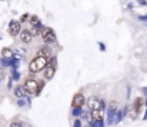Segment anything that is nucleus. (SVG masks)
Here are the masks:
<instances>
[{
	"label": "nucleus",
	"mask_w": 147,
	"mask_h": 127,
	"mask_svg": "<svg viewBox=\"0 0 147 127\" xmlns=\"http://www.w3.org/2000/svg\"><path fill=\"white\" fill-rule=\"evenodd\" d=\"M49 64V60L45 59V57H33L32 61L29 63V72L30 73H36V72H40L43 69H46Z\"/></svg>",
	"instance_id": "nucleus-1"
},
{
	"label": "nucleus",
	"mask_w": 147,
	"mask_h": 127,
	"mask_svg": "<svg viewBox=\"0 0 147 127\" xmlns=\"http://www.w3.org/2000/svg\"><path fill=\"white\" fill-rule=\"evenodd\" d=\"M39 82L37 80H34V79H27L26 82H24V84L23 87L26 88V91L29 93V94H37L40 90H39Z\"/></svg>",
	"instance_id": "nucleus-2"
},
{
	"label": "nucleus",
	"mask_w": 147,
	"mask_h": 127,
	"mask_svg": "<svg viewBox=\"0 0 147 127\" xmlns=\"http://www.w3.org/2000/svg\"><path fill=\"white\" fill-rule=\"evenodd\" d=\"M42 39L45 44H51V43L56 42V33L53 32V29L50 27H45L42 30Z\"/></svg>",
	"instance_id": "nucleus-3"
},
{
	"label": "nucleus",
	"mask_w": 147,
	"mask_h": 127,
	"mask_svg": "<svg viewBox=\"0 0 147 127\" xmlns=\"http://www.w3.org/2000/svg\"><path fill=\"white\" fill-rule=\"evenodd\" d=\"M87 106H89V109H90V110H103L106 104L103 103V100H101V99H97V97H90V99L87 100Z\"/></svg>",
	"instance_id": "nucleus-4"
},
{
	"label": "nucleus",
	"mask_w": 147,
	"mask_h": 127,
	"mask_svg": "<svg viewBox=\"0 0 147 127\" xmlns=\"http://www.w3.org/2000/svg\"><path fill=\"white\" fill-rule=\"evenodd\" d=\"M20 33H22V23L19 20H11L9 23V34L14 37V36L20 34Z\"/></svg>",
	"instance_id": "nucleus-5"
},
{
	"label": "nucleus",
	"mask_w": 147,
	"mask_h": 127,
	"mask_svg": "<svg viewBox=\"0 0 147 127\" xmlns=\"http://www.w3.org/2000/svg\"><path fill=\"white\" fill-rule=\"evenodd\" d=\"M86 103V99H84V94L83 93H76L73 100H71V107L73 109H82Z\"/></svg>",
	"instance_id": "nucleus-6"
},
{
	"label": "nucleus",
	"mask_w": 147,
	"mask_h": 127,
	"mask_svg": "<svg viewBox=\"0 0 147 127\" xmlns=\"http://www.w3.org/2000/svg\"><path fill=\"white\" fill-rule=\"evenodd\" d=\"M37 57H45V59H47L49 60V57H51V49H50L49 44H45V46H42L39 50H37V54H36Z\"/></svg>",
	"instance_id": "nucleus-7"
},
{
	"label": "nucleus",
	"mask_w": 147,
	"mask_h": 127,
	"mask_svg": "<svg viewBox=\"0 0 147 127\" xmlns=\"http://www.w3.org/2000/svg\"><path fill=\"white\" fill-rule=\"evenodd\" d=\"M20 40H22V43H24V44L32 43V40H33L32 32H30V30H22V33H20Z\"/></svg>",
	"instance_id": "nucleus-8"
},
{
	"label": "nucleus",
	"mask_w": 147,
	"mask_h": 127,
	"mask_svg": "<svg viewBox=\"0 0 147 127\" xmlns=\"http://www.w3.org/2000/svg\"><path fill=\"white\" fill-rule=\"evenodd\" d=\"M90 122L92 123L103 122V113H101V110H90Z\"/></svg>",
	"instance_id": "nucleus-9"
},
{
	"label": "nucleus",
	"mask_w": 147,
	"mask_h": 127,
	"mask_svg": "<svg viewBox=\"0 0 147 127\" xmlns=\"http://www.w3.org/2000/svg\"><path fill=\"white\" fill-rule=\"evenodd\" d=\"M54 73H56V67H53V66H49V64H47V67L45 69L43 77H45L46 80H51V79L54 77Z\"/></svg>",
	"instance_id": "nucleus-10"
},
{
	"label": "nucleus",
	"mask_w": 147,
	"mask_h": 127,
	"mask_svg": "<svg viewBox=\"0 0 147 127\" xmlns=\"http://www.w3.org/2000/svg\"><path fill=\"white\" fill-rule=\"evenodd\" d=\"M29 93L26 91V88L23 87V86H17L16 88H14V96L16 97H19V99H23V97H26Z\"/></svg>",
	"instance_id": "nucleus-11"
},
{
	"label": "nucleus",
	"mask_w": 147,
	"mask_h": 127,
	"mask_svg": "<svg viewBox=\"0 0 147 127\" xmlns=\"http://www.w3.org/2000/svg\"><path fill=\"white\" fill-rule=\"evenodd\" d=\"M143 103H144L143 97H137V99L134 100V103L131 104V109H134L137 113H140V110H142V107H143Z\"/></svg>",
	"instance_id": "nucleus-12"
},
{
	"label": "nucleus",
	"mask_w": 147,
	"mask_h": 127,
	"mask_svg": "<svg viewBox=\"0 0 147 127\" xmlns=\"http://www.w3.org/2000/svg\"><path fill=\"white\" fill-rule=\"evenodd\" d=\"M116 111H117V103L116 101H110V104H109V122H111V119H113Z\"/></svg>",
	"instance_id": "nucleus-13"
},
{
	"label": "nucleus",
	"mask_w": 147,
	"mask_h": 127,
	"mask_svg": "<svg viewBox=\"0 0 147 127\" xmlns=\"http://www.w3.org/2000/svg\"><path fill=\"white\" fill-rule=\"evenodd\" d=\"M13 56V50L10 49V47H4L3 50H1V57H6V59H10Z\"/></svg>",
	"instance_id": "nucleus-14"
},
{
	"label": "nucleus",
	"mask_w": 147,
	"mask_h": 127,
	"mask_svg": "<svg viewBox=\"0 0 147 127\" xmlns=\"http://www.w3.org/2000/svg\"><path fill=\"white\" fill-rule=\"evenodd\" d=\"M37 23H39L37 16H30V24H32V26H36Z\"/></svg>",
	"instance_id": "nucleus-15"
},
{
	"label": "nucleus",
	"mask_w": 147,
	"mask_h": 127,
	"mask_svg": "<svg viewBox=\"0 0 147 127\" xmlns=\"http://www.w3.org/2000/svg\"><path fill=\"white\" fill-rule=\"evenodd\" d=\"M10 127H22V122L20 120H13L10 123Z\"/></svg>",
	"instance_id": "nucleus-16"
},
{
	"label": "nucleus",
	"mask_w": 147,
	"mask_h": 127,
	"mask_svg": "<svg viewBox=\"0 0 147 127\" xmlns=\"http://www.w3.org/2000/svg\"><path fill=\"white\" fill-rule=\"evenodd\" d=\"M56 61H57V60H56V57H51V59L49 60V66H53V67H56Z\"/></svg>",
	"instance_id": "nucleus-17"
},
{
	"label": "nucleus",
	"mask_w": 147,
	"mask_h": 127,
	"mask_svg": "<svg viewBox=\"0 0 147 127\" xmlns=\"http://www.w3.org/2000/svg\"><path fill=\"white\" fill-rule=\"evenodd\" d=\"M29 16H30V14H27V13H26V14H23V16H22V19H20V23H22V22H26V20H29V19H30Z\"/></svg>",
	"instance_id": "nucleus-18"
},
{
	"label": "nucleus",
	"mask_w": 147,
	"mask_h": 127,
	"mask_svg": "<svg viewBox=\"0 0 147 127\" xmlns=\"http://www.w3.org/2000/svg\"><path fill=\"white\" fill-rule=\"evenodd\" d=\"M80 113H82V109H74V110H73V114H74V116H79Z\"/></svg>",
	"instance_id": "nucleus-19"
},
{
	"label": "nucleus",
	"mask_w": 147,
	"mask_h": 127,
	"mask_svg": "<svg viewBox=\"0 0 147 127\" xmlns=\"http://www.w3.org/2000/svg\"><path fill=\"white\" fill-rule=\"evenodd\" d=\"M74 127H82V122L80 120H76L74 122Z\"/></svg>",
	"instance_id": "nucleus-20"
}]
</instances>
